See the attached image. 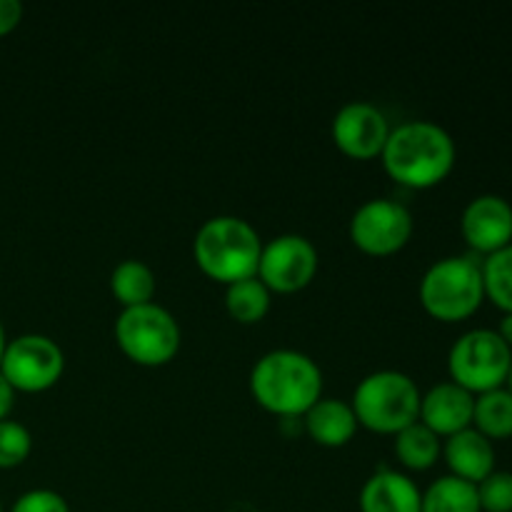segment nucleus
<instances>
[{
  "label": "nucleus",
  "mask_w": 512,
  "mask_h": 512,
  "mask_svg": "<svg viewBox=\"0 0 512 512\" xmlns=\"http://www.w3.org/2000/svg\"><path fill=\"white\" fill-rule=\"evenodd\" d=\"M303 428L310 438L325 448H343L358 430L353 405L340 398H320L303 415Z\"/></svg>",
  "instance_id": "nucleus-16"
},
{
  "label": "nucleus",
  "mask_w": 512,
  "mask_h": 512,
  "mask_svg": "<svg viewBox=\"0 0 512 512\" xmlns=\"http://www.w3.org/2000/svg\"><path fill=\"white\" fill-rule=\"evenodd\" d=\"M512 350L495 330L475 328L460 335L448 355L450 380L473 395L505 388Z\"/></svg>",
  "instance_id": "nucleus-7"
},
{
  "label": "nucleus",
  "mask_w": 512,
  "mask_h": 512,
  "mask_svg": "<svg viewBox=\"0 0 512 512\" xmlns=\"http://www.w3.org/2000/svg\"><path fill=\"white\" fill-rule=\"evenodd\" d=\"M483 285L485 298L503 313H512V243L483 258Z\"/></svg>",
  "instance_id": "nucleus-22"
},
{
  "label": "nucleus",
  "mask_w": 512,
  "mask_h": 512,
  "mask_svg": "<svg viewBox=\"0 0 512 512\" xmlns=\"http://www.w3.org/2000/svg\"><path fill=\"white\" fill-rule=\"evenodd\" d=\"M253 398L280 418H303L323 398V373L300 350H270L250 373Z\"/></svg>",
  "instance_id": "nucleus-2"
},
{
  "label": "nucleus",
  "mask_w": 512,
  "mask_h": 512,
  "mask_svg": "<svg viewBox=\"0 0 512 512\" xmlns=\"http://www.w3.org/2000/svg\"><path fill=\"white\" fill-rule=\"evenodd\" d=\"M33 450L30 430L18 420H0V470L18 468Z\"/></svg>",
  "instance_id": "nucleus-23"
},
{
  "label": "nucleus",
  "mask_w": 512,
  "mask_h": 512,
  "mask_svg": "<svg viewBox=\"0 0 512 512\" xmlns=\"http://www.w3.org/2000/svg\"><path fill=\"white\" fill-rule=\"evenodd\" d=\"M443 455L450 468V475L468 480L473 485L483 483L495 470L493 443L475 428L460 430V433L445 438Z\"/></svg>",
  "instance_id": "nucleus-15"
},
{
  "label": "nucleus",
  "mask_w": 512,
  "mask_h": 512,
  "mask_svg": "<svg viewBox=\"0 0 512 512\" xmlns=\"http://www.w3.org/2000/svg\"><path fill=\"white\" fill-rule=\"evenodd\" d=\"M420 512H483L478 488L455 475H443L423 493Z\"/></svg>",
  "instance_id": "nucleus-18"
},
{
  "label": "nucleus",
  "mask_w": 512,
  "mask_h": 512,
  "mask_svg": "<svg viewBox=\"0 0 512 512\" xmlns=\"http://www.w3.org/2000/svg\"><path fill=\"white\" fill-rule=\"evenodd\" d=\"M0 512H3V505H0Z\"/></svg>",
  "instance_id": "nucleus-31"
},
{
  "label": "nucleus",
  "mask_w": 512,
  "mask_h": 512,
  "mask_svg": "<svg viewBox=\"0 0 512 512\" xmlns=\"http://www.w3.org/2000/svg\"><path fill=\"white\" fill-rule=\"evenodd\" d=\"M13 405H15L13 385H10L8 380L3 378V373H0V420H8Z\"/></svg>",
  "instance_id": "nucleus-27"
},
{
  "label": "nucleus",
  "mask_w": 512,
  "mask_h": 512,
  "mask_svg": "<svg viewBox=\"0 0 512 512\" xmlns=\"http://www.w3.org/2000/svg\"><path fill=\"white\" fill-rule=\"evenodd\" d=\"M483 300V258L450 255L430 265L420 280V303L443 323L470 318L478 313Z\"/></svg>",
  "instance_id": "nucleus-4"
},
{
  "label": "nucleus",
  "mask_w": 512,
  "mask_h": 512,
  "mask_svg": "<svg viewBox=\"0 0 512 512\" xmlns=\"http://www.w3.org/2000/svg\"><path fill=\"white\" fill-rule=\"evenodd\" d=\"M115 343L133 363L158 368L170 363L180 348V325L158 303L123 308L115 320Z\"/></svg>",
  "instance_id": "nucleus-6"
},
{
  "label": "nucleus",
  "mask_w": 512,
  "mask_h": 512,
  "mask_svg": "<svg viewBox=\"0 0 512 512\" xmlns=\"http://www.w3.org/2000/svg\"><path fill=\"white\" fill-rule=\"evenodd\" d=\"M318 273V250L308 238L285 233L263 245L258 278L270 293H298Z\"/></svg>",
  "instance_id": "nucleus-10"
},
{
  "label": "nucleus",
  "mask_w": 512,
  "mask_h": 512,
  "mask_svg": "<svg viewBox=\"0 0 512 512\" xmlns=\"http://www.w3.org/2000/svg\"><path fill=\"white\" fill-rule=\"evenodd\" d=\"M475 395L460 388L453 380L433 385L420 398V423L433 430L438 438H450L460 430L473 428Z\"/></svg>",
  "instance_id": "nucleus-13"
},
{
  "label": "nucleus",
  "mask_w": 512,
  "mask_h": 512,
  "mask_svg": "<svg viewBox=\"0 0 512 512\" xmlns=\"http://www.w3.org/2000/svg\"><path fill=\"white\" fill-rule=\"evenodd\" d=\"M110 290L123 303V308L153 303L155 273L143 260H123L120 265H115L113 275H110Z\"/></svg>",
  "instance_id": "nucleus-19"
},
{
  "label": "nucleus",
  "mask_w": 512,
  "mask_h": 512,
  "mask_svg": "<svg viewBox=\"0 0 512 512\" xmlns=\"http://www.w3.org/2000/svg\"><path fill=\"white\" fill-rule=\"evenodd\" d=\"M460 230L465 243L488 258L512 243V205L503 195H478L465 205Z\"/></svg>",
  "instance_id": "nucleus-12"
},
{
  "label": "nucleus",
  "mask_w": 512,
  "mask_h": 512,
  "mask_svg": "<svg viewBox=\"0 0 512 512\" xmlns=\"http://www.w3.org/2000/svg\"><path fill=\"white\" fill-rule=\"evenodd\" d=\"M495 333L505 340V345L512 350V313H503V320H500L498 330Z\"/></svg>",
  "instance_id": "nucleus-28"
},
{
  "label": "nucleus",
  "mask_w": 512,
  "mask_h": 512,
  "mask_svg": "<svg viewBox=\"0 0 512 512\" xmlns=\"http://www.w3.org/2000/svg\"><path fill=\"white\" fill-rule=\"evenodd\" d=\"M455 140L433 120H405L390 128L380 153L385 170L398 185L413 190L443 183L455 168Z\"/></svg>",
  "instance_id": "nucleus-1"
},
{
  "label": "nucleus",
  "mask_w": 512,
  "mask_h": 512,
  "mask_svg": "<svg viewBox=\"0 0 512 512\" xmlns=\"http://www.w3.org/2000/svg\"><path fill=\"white\" fill-rule=\"evenodd\" d=\"M423 493L405 473L378 470L360 490V512H420Z\"/></svg>",
  "instance_id": "nucleus-14"
},
{
  "label": "nucleus",
  "mask_w": 512,
  "mask_h": 512,
  "mask_svg": "<svg viewBox=\"0 0 512 512\" xmlns=\"http://www.w3.org/2000/svg\"><path fill=\"white\" fill-rule=\"evenodd\" d=\"M195 263L208 278L233 285L258 275L263 243L248 220L235 215H218L205 220L193 240Z\"/></svg>",
  "instance_id": "nucleus-3"
},
{
  "label": "nucleus",
  "mask_w": 512,
  "mask_h": 512,
  "mask_svg": "<svg viewBox=\"0 0 512 512\" xmlns=\"http://www.w3.org/2000/svg\"><path fill=\"white\" fill-rule=\"evenodd\" d=\"M5 345H8V338H5V328H3V323H0V358H3Z\"/></svg>",
  "instance_id": "nucleus-29"
},
{
  "label": "nucleus",
  "mask_w": 512,
  "mask_h": 512,
  "mask_svg": "<svg viewBox=\"0 0 512 512\" xmlns=\"http://www.w3.org/2000/svg\"><path fill=\"white\" fill-rule=\"evenodd\" d=\"M65 355L53 338L40 333L18 335L8 340L0 358V373L15 393H43L60 380Z\"/></svg>",
  "instance_id": "nucleus-8"
},
{
  "label": "nucleus",
  "mask_w": 512,
  "mask_h": 512,
  "mask_svg": "<svg viewBox=\"0 0 512 512\" xmlns=\"http://www.w3.org/2000/svg\"><path fill=\"white\" fill-rule=\"evenodd\" d=\"M413 213L393 198H373L360 205L350 218V240L363 253L385 258L413 238Z\"/></svg>",
  "instance_id": "nucleus-9"
},
{
  "label": "nucleus",
  "mask_w": 512,
  "mask_h": 512,
  "mask_svg": "<svg viewBox=\"0 0 512 512\" xmlns=\"http://www.w3.org/2000/svg\"><path fill=\"white\" fill-rule=\"evenodd\" d=\"M10 512H70L68 500L48 488H35L20 495Z\"/></svg>",
  "instance_id": "nucleus-25"
},
{
  "label": "nucleus",
  "mask_w": 512,
  "mask_h": 512,
  "mask_svg": "<svg viewBox=\"0 0 512 512\" xmlns=\"http://www.w3.org/2000/svg\"><path fill=\"white\" fill-rule=\"evenodd\" d=\"M443 443L423 423H413L395 435V455L408 470H428L438 463Z\"/></svg>",
  "instance_id": "nucleus-20"
},
{
  "label": "nucleus",
  "mask_w": 512,
  "mask_h": 512,
  "mask_svg": "<svg viewBox=\"0 0 512 512\" xmlns=\"http://www.w3.org/2000/svg\"><path fill=\"white\" fill-rule=\"evenodd\" d=\"M478 488L480 510L483 512H512V473L493 470Z\"/></svg>",
  "instance_id": "nucleus-24"
},
{
  "label": "nucleus",
  "mask_w": 512,
  "mask_h": 512,
  "mask_svg": "<svg viewBox=\"0 0 512 512\" xmlns=\"http://www.w3.org/2000/svg\"><path fill=\"white\" fill-rule=\"evenodd\" d=\"M473 428L483 433L490 443L512 438V393L508 388L475 395Z\"/></svg>",
  "instance_id": "nucleus-17"
},
{
  "label": "nucleus",
  "mask_w": 512,
  "mask_h": 512,
  "mask_svg": "<svg viewBox=\"0 0 512 512\" xmlns=\"http://www.w3.org/2000/svg\"><path fill=\"white\" fill-rule=\"evenodd\" d=\"M420 388L410 375L400 370H378L360 380L353 395L358 425L373 433L398 435L420 418Z\"/></svg>",
  "instance_id": "nucleus-5"
},
{
  "label": "nucleus",
  "mask_w": 512,
  "mask_h": 512,
  "mask_svg": "<svg viewBox=\"0 0 512 512\" xmlns=\"http://www.w3.org/2000/svg\"><path fill=\"white\" fill-rule=\"evenodd\" d=\"M225 308H228L230 318L238 320V323H260L270 310V290L265 288L258 275L238 280L225 290Z\"/></svg>",
  "instance_id": "nucleus-21"
},
{
  "label": "nucleus",
  "mask_w": 512,
  "mask_h": 512,
  "mask_svg": "<svg viewBox=\"0 0 512 512\" xmlns=\"http://www.w3.org/2000/svg\"><path fill=\"white\" fill-rule=\"evenodd\" d=\"M505 388H508V390H510V393H512V365H510V373H508V383H505Z\"/></svg>",
  "instance_id": "nucleus-30"
},
{
  "label": "nucleus",
  "mask_w": 512,
  "mask_h": 512,
  "mask_svg": "<svg viewBox=\"0 0 512 512\" xmlns=\"http://www.w3.org/2000/svg\"><path fill=\"white\" fill-rule=\"evenodd\" d=\"M390 135L383 110L365 100L343 105L333 118V140L348 158L370 160L383 153Z\"/></svg>",
  "instance_id": "nucleus-11"
},
{
  "label": "nucleus",
  "mask_w": 512,
  "mask_h": 512,
  "mask_svg": "<svg viewBox=\"0 0 512 512\" xmlns=\"http://www.w3.org/2000/svg\"><path fill=\"white\" fill-rule=\"evenodd\" d=\"M23 20V5L18 0H0V38L13 33Z\"/></svg>",
  "instance_id": "nucleus-26"
}]
</instances>
